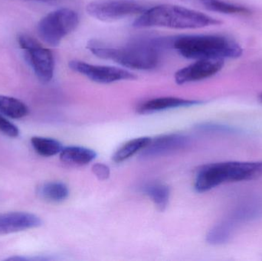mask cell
<instances>
[{"label":"cell","instance_id":"7a4b0ae2","mask_svg":"<svg viewBox=\"0 0 262 261\" xmlns=\"http://www.w3.org/2000/svg\"><path fill=\"white\" fill-rule=\"evenodd\" d=\"M222 21L194 9L172 4H161L146 9L133 26L137 29L169 28L195 29L218 26Z\"/></svg>","mask_w":262,"mask_h":261},{"label":"cell","instance_id":"d4e9b609","mask_svg":"<svg viewBox=\"0 0 262 261\" xmlns=\"http://www.w3.org/2000/svg\"><path fill=\"white\" fill-rule=\"evenodd\" d=\"M31 1L45 2V3H51V2L59 1V0H31Z\"/></svg>","mask_w":262,"mask_h":261},{"label":"cell","instance_id":"e0dca14e","mask_svg":"<svg viewBox=\"0 0 262 261\" xmlns=\"http://www.w3.org/2000/svg\"><path fill=\"white\" fill-rule=\"evenodd\" d=\"M142 192L154 202L157 209L163 211L167 208L170 197L169 187L163 183H149L142 188Z\"/></svg>","mask_w":262,"mask_h":261},{"label":"cell","instance_id":"30bf717a","mask_svg":"<svg viewBox=\"0 0 262 261\" xmlns=\"http://www.w3.org/2000/svg\"><path fill=\"white\" fill-rule=\"evenodd\" d=\"M25 53L39 81L43 83L52 81L55 72V59L52 52L38 42L33 47L25 50Z\"/></svg>","mask_w":262,"mask_h":261},{"label":"cell","instance_id":"ba28073f","mask_svg":"<svg viewBox=\"0 0 262 261\" xmlns=\"http://www.w3.org/2000/svg\"><path fill=\"white\" fill-rule=\"evenodd\" d=\"M191 138L183 133H169L152 139L147 147L140 153V159H150L161 157L184 150L189 147Z\"/></svg>","mask_w":262,"mask_h":261},{"label":"cell","instance_id":"8992f818","mask_svg":"<svg viewBox=\"0 0 262 261\" xmlns=\"http://www.w3.org/2000/svg\"><path fill=\"white\" fill-rule=\"evenodd\" d=\"M147 9L137 0H94L86 6L89 15L104 21H117L133 15H140Z\"/></svg>","mask_w":262,"mask_h":261},{"label":"cell","instance_id":"44dd1931","mask_svg":"<svg viewBox=\"0 0 262 261\" xmlns=\"http://www.w3.org/2000/svg\"><path fill=\"white\" fill-rule=\"evenodd\" d=\"M31 144L35 153L44 157L60 154L63 149L62 144L52 138L34 136L31 139Z\"/></svg>","mask_w":262,"mask_h":261},{"label":"cell","instance_id":"9a60e30c","mask_svg":"<svg viewBox=\"0 0 262 261\" xmlns=\"http://www.w3.org/2000/svg\"><path fill=\"white\" fill-rule=\"evenodd\" d=\"M37 194L46 202L59 203L68 199L69 190L63 182H49L40 185L37 188Z\"/></svg>","mask_w":262,"mask_h":261},{"label":"cell","instance_id":"7402d4cb","mask_svg":"<svg viewBox=\"0 0 262 261\" xmlns=\"http://www.w3.org/2000/svg\"><path fill=\"white\" fill-rule=\"evenodd\" d=\"M198 131L206 133H223V134H233L238 133L235 127L215 123H202L197 124L195 127Z\"/></svg>","mask_w":262,"mask_h":261},{"label":"cell","instance_id":"8fae6325","mask_svg":"<svg viewBox=\"0 0 262 261\" xmlns=\"http://www.w3.org/2000/svg\"><path fill=\"white\" fill-rule=\"evenodd\" d=\"M41 225V219L32 213L23 211L0 213V234L21 232L38 228Z\"/></svg>","mask_w":262,"mask_h":261},{"label":"cell","instance_id":"7c38bea8","mask_svg":"<svg viewBox=\"0 0 262 261\" xmlns=\"http://www.w3.org/2000/svg\"><path fill=\"white\" fill-rule=\"evenodd\" d=\"M202 101L184 99L176 97H163L154 98L142 103L137 107V111L140 114H149L169 109L192 107L201 104Z\"/></svg>","mask_w":262,"mask_h":261},{"label":"cell","instance_id":"ac0fdd59","mask_svg":"<svg viewBox=\"0 0 262 261\" xmlns=\"http://www.w3.org/2000/svg\"><path fill=\"white\" fill-rule=\"evenodd\" d=\"M151 138L149 136H142V137L135 138L128 142L125 143L121 146L114 154L112 159L116 163L124 162L130 159L139 152L144 150L148 144L150 142Z\"/></svg>","mask_w":262,"mask_h":261},{"label":"cell","instance_id":"3957f363","mask_svg":"<svg viewBox=\"0 0 262 261\" xmlns=\"http://www.w3.org/2000/svg\"><path fill=\"white\" fill-rule=\"evenodd\" d=\"M170 48L187 59H232L239 58L243 48L223 35H184L172 37Z\"/></svg>","mask_w":262,"mask_h":261},{"label":"cell","instance_id":"9c48e42d","mask_svg":"<svg viewBox=\"0 0 262 261\" xmlns=\"http://www.w3.org/2000/svg\"><path fill=\"white\" fill-rule=\"evenodd\" d=\"M225 65L223 59H200L176 72V83L183 85L207 79L216 75Z\"/></svg>","mask_w":262,"mask_h":261},{"label":"cell","instance_id":"ffe728a7","mask_svg":"<svg viewBox=\"0 0 262 261\" xmlns=\"http://www.w3.org/2000/svg\"><path fill=\"white\" fill-rule=\"evenodd\" d=\"M26 104L17 98L0 95V113L12 119H21L29 114Z\"/></svg>","mask_w":262,"mask_h":261},{"label":"cell","instance_id":"4fadbf2b","mask_svg":"<svg viewBox=\"0 0 262 261\" xmlns=\"http://www.w3.org/2000/svg\"><path fill=\"white\" fill-rule=\"evenodd\" d=\"M262 217V199L246 201L232 210L227 220L236 228L240 224L252 222Z\"/></svg>","mask_w":262,"mask_h":261},{"label":"cell","instance_id":"277c9868","mask_svg":"<svg viewBox=\"0 0 262 261\" xmlns=\"http://www.w3.org/2000/svg\"><path fill=\"white\" fill-rule=\"evenodd\" d=\"M261 176L262 162L259 161L214 162L200 167L194 188L197 193H206L223 184L254 180Z\"/></svg>","mask_w":262,"mask_h":261},{"label":"cell","instance_id":"2e32d148","mask_svg":"<svg viewBox=\"0 0 262 261\" xmlns=\"http://www.w3.org/2000/svg\"><path fill=\"white\" fill-rule=\"evenodd\" d=\"M205 9L219 13L230 15H249L252 11L243 5L236 4L227 0H195Z\"/></svg>","mask_w":262,"mask_h":261},{"label":"cell","instance_id":"52a82bcc","mask_svg":"<svg viewBox=\"0 0 262 261\" xmlns=\"http://www.w3.org/2000/svg\"><path fill=\"white\" fill-rule=\"evenodd\" d=\"M69 68L98 84H112L122 81H133L137 76L122 67L92 64L79 60L69 61Z\"/></svg>","mask_w":262,"mask_h":261},{"label":"cell","instance_id":"6da1fadb","mask_svg":"<svg viewBox=\"0 0 262 261\" xmlns=\"http://www.w3.org/2000/svg\"><path fill=\"white\" fill-rule=\"evenodd\" d=\"M87 48L98 58L116 62L124 68L149 70L158 67L163 52L170 49V37H143L122 46L92 40Z\"/></svg>","mask_w":262,"mask_h":261},{"label":"cell","instance_id":"5b68a950","mask_svg":"<svg viewBox=\"0 0 262 261\" xmlns=\"http://www.w3.org/2000/svg\"><path fill=\"white\" fill-rule=\"evenodd\" d=\"M78 12L69 8L57 9L41 18L38 25V34L44 42L56 47L79 25Z\"/></svg>","mask_w":262,"mask_h":261},{"label":"cell","instance_id":"484cf974","mask_svg":"<svg viewBox=\"0 0 262 261\" xmlns=\"http://www.w3.org/2000/svg\"><path fill=\"white\" fill-rule=\"evenodd\" d=\"M259 97H260V99H261L262 101V93H261V94H260Z\"/></svg>","mask_w":262,"mask_h":261},{"label":"cell","instance_id":"cb8c5ba5","mask_svg":"<svg viewBox=\"0 0 262 261\" xmlns=\"http://www.w3.org/2000/svg\"><path fill=\"white\" fill-rule=\"evenodd\" d=\"M92 172L99 180L105 181L110 177V168L104 163H95L92 167Z\"/></svg>","mask_w":262,"mask_h":261},{"label":"cell","instance_id":"d6986e66","mask_svg":"<svg viewBox=\"0 0 262 261\" xmlns=\"http://www.w3.org/2000/svg\"><path fill=\"white\" fill-rule=\"evenodd\" d=\"M235 228L227 219H224L209 230L206 235V242L214 246L224 245L230 240Z\"/></svg>","mask_w":262,"mask_h":261},{"label":"cell","instance_id":"603a6c76","mask_svg":"<svg viewBox=\"0 0 262 261\" xmlns=\"http://www.w3.org/2000/svg\"><path fill=\"white\" fill-rule=\"evenodd\" d=\"M0 132L10 138H15L19 135V130L13 123L6 119L0 113Z\"/></svg>","mask_w":262,"mask_h":261},{"label":"cell","instance_id":"5bb4252c","mask_svg":"<svg viewBox=\"0 0 262 261\" xmlns=\"http://www.w3.org/2000/svg\"><path fill=\"white\" fill-rule=\"evenodd\" d=\"M60 159L63 163L75 167H83L93 162L97 157L95 150L83 147H63L60 153Z\"/></svg>","mask_w":262,"mask_h":261}]
</instances>
